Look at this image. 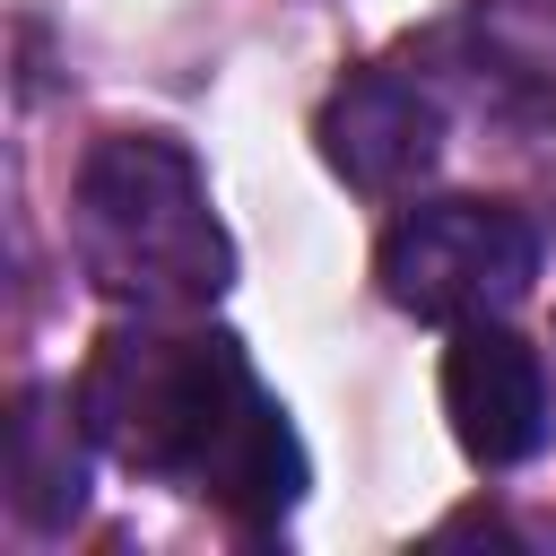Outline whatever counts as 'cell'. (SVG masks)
Segmentation results:
<instances>
[{
    "mask_svg": "<svg viewBox=\"0 0 556 556\" xmlns=\"http://www.w3.org/2000/svg\"><path fill=\"white\" fill-rule=\"evenodd\" d=\"M78 417L113 460L148 478H182L243 521H278L304 486V452L278 400L235 356V339L113 330L78 382Z\"/></svg>",
    "mask_w": 556,
    "mask_h": 556,
    "instance_id": "obj_1",
    "label": "cell"
},
{
    "mask_svg": "<svg viewBox=\"0 0 556 556\" xmlns=\"http://www.w3.org/2000/svg\"><path fill=\"white\" fill-rule=\"evenodd\" d=\"M78 261L104 295L122 304H208L226 295L235 278V243L208 208V182L200 165L156 139V130H122V139H96L87 165H78Z\"/></svg>",
    "mask_w": 556,
    "mask_h": 556,
    "instance_id": "obj_2",
    "label": "cell"
},
{
    "mask_svg": "<svg viewBox=\"0 0 556 556\" xmlns=\"http://www.w3.org/2000/svg\"><path fill=\"white\" fill-rule=\"evenodd\" d=\"M539 278V235L504 200H426L382 235V295L417 321H495Z\"/></svg>",
    "mask_w": 556,
    "mask_h": 556,
    "instance_id": "obj_3",
    "label": "cell"
},
{
    "mask_svg": "<svg viewBox=\"0 0 556 556\" xmlns=\"http://www.w3.org/2000/svg\"><path fill=\"white\" fill-rule=\"evenodd\" d=\"M443 408L469 460L513 469L547 443V374L539 348H521L504 321H460L452 356H443Z\"/></svg>",
    "mask_w": 556,
    "mask_h": 556,
    "instance_id": "obj_4",
    "label": "cell"
},
{
    "mask_svg": "<svg viewBox=\"0 0 556 556\" xmlns=\"http://www.w3.org/2000/svg\"><path fill=\"white\" fill-rule=\"evenodd\" d=\"M321 148L356 191H408L443 148V104L408 70H356L321 104Z\"/></svg>",
    "mask_w": 556,
    "mask_h": 556,
    "instance_id": "obj_5",
    "label": "cell"
},
{
    "mask_svg": "<svg viewBox=\"0 0 556 556\" xmlns=\"http://www.w3.org/2000/svg\"><path fill=\"white\" fill-rule=\"evenodd\" d=\"M87 426V417H78ZM78 426H70V400L61 391H26L17 417H9V495L35 530H61L78 521L87 504V452H78Z\"/></svg>",
    "mask_w": 556,
    "mask_h": 556,
    "instance_id": "obj_6",
    "label": "cell"
},
{
    "mask_svg": "<svg viewBox=\"0 0 556 556\" xmlns=\"http://www.w3.org/2000/svg\"><path fill=\"white\" fill-rule=\"evenodd\" d=\"M521 9H547V17H556V0H521Z\"/></svg>",
    "mask_w": 556,
    "mask_h": 556,
    "instance_id": "obj_7",
    "label": "cell"
}]
</instances>
